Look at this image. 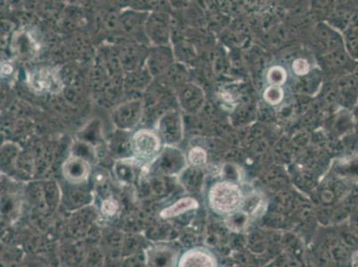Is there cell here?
I'll return each mask as SVG.
<instances>
[{"instance_id": "10", "label": "cell", "mask_w": 358, "mask_h": 267, "mask_svg": "<svg viewBox=\"0 0 358 267\" xmlns=\"http://www.w3.org/2000/svg\"><path fill=\"white\" fill-rule=\"evenodd\" d=\"M269 77L271 83L280 84L285 80V73L281 68L275 67L270 71Z\"/></svg>"}, {"instance_id": "2", "label": "cell", "mask_w": 358, "mask_h": 267, "mask_svg": "<svg viewBox=\"0 0 358 267\" xmlns=\"http://www.w3.org/2000/svg\"><path fill=\"white\" fill-rule=\"evenodd\" d=\"M160 147V141L154 133L141 130L133 138V148L140 158H149L154 155Z\"/></svg>"}, {"instance_id": "1", "label": "cell", "mask_w": 358, "mask_h": 267, "mask_svg": "<svg viewBox=\"0 0 358 267\" xmlns=\"http://www.w3.org/2000/svg\"><path fill=\"white\" fill-rule=\"evenodd\" d=\"M241 200L238 186L227 182L215 185L210 192L211 206L221 214L232 213L238 210Z\"/></svg>"}, {"instance_id": "11", "label": "cell", "mask_w": 358, "mask_h": 267, "mask_svg": "<svg viewBox=\"0 0 358 267\" xmlns=\"http://www.w3.org/2000/svg\"><path fill=\"white\" fill-rule=\"evenodd\" d=\"M308 70H310V65H308L306 60L298 59V60L294 62V71L298 75H304V74L308 73Z\"/></svg>"}, {"instance_id": "4", "label": "cell", "mask_w": 358, "mask_h": 267, "mask_svg": "<svg viewBox=\"0 0 358 267\" xmlns=\"http://www.w3.org/2000/svg\"><path fill=\"white\" fill-rule=\"evenodd\" d=\"M177 267H217V262L208 251L193 248L182 255Z\"/></svg>"}, {"instance_id": "7", "label": "cell", "mask_w": 358, "mask_h": 267, "mask_svg": "<svg viewBox=\"0 0 358 267\" xmlns=\"http://www.w3.org/2000/svg\"><path fill=\"white\" fill-rule=\"evenodd\" d=\"M190 163L193 165H200V164L205 163L206 160V154L201 148H195L190 151L189 154Z\"/></svg>"}, {"instance_id": "9", "label": "cell", "mask_w": 358, "mask_h": 267, "mask_svg": "<svg viewBox=\"0 0 358 267\" xmlns=\"http://www.w3.org/2000/svg\"><path fill=\"white\" fill-rule=\"evenodd\" d=\"M118 208L119 206H118L117 201L110 199V200L105 201L102 203L101 209L102 213L105 214V215L113 216L117 212Z\"/></svg>"}, {"instance_id": "8", "label": "cell", "mask_w": 358, "mask_h": 267, "mask_svg": "<svg viewBox=\"0 0 358 267\" xmlns=\"http://www.w3.org/2000/svg\"><path fill=\"white\" fill-rule=\"evenodd\" d=\"M265 98L272 104H278L282 100L283 91L281 89L270 88L265 93Z\"/></svg>"}, {"instance_id": "6", "label": "cell", "mask_w": 358, "mask_h": 267, "mask_svg": "<svg viewBox=\"0 0 358 267\" xmlns=\"http://www.w3.org/2000/svg\"><path fill=\"white\" fill-rule=\"evenodd\" d=\"M58 80L48 71H39L37 75L33 76L34 89L37 90H45V91H51L53 89H57L55 85L58 84Z\"/></svg>"}, {"instance_id": "5", "label": "cell", "mask_w": 358, "mask_h": 267, "mask_svg": "<svg viewBox=\"0 0 358 267\" xmlns=\"http://www.w3.org/2000/svg\"><path fill=\"white\" fill-rule=\"evenodd\" d=\"M199 205L198 201L192 197H186L180 199L171 206L161 210V217L164 219H174V217L182 215V214L188 212V211L197 209Z\"/></svg>"}, {"instance_id": "3", "label": "cell", "mask_w": 358, "mask_h": 267, "mask_svg": "<svg viewBox=\"0 0 358 267\" xmlns=\"http://www.w3.org/2000/svg\"><path fill=\"white\" fill-rule=\"evenodd\" d=\"M90 167L88 161L73 156L65 161L63 167L64 178L73 184H80L89 178Z\"/></svg>"}]
</instances>
